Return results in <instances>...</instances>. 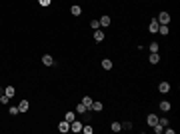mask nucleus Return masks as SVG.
I'll list each match as a JSON object with an SVG mask.
<instances>
[{
    "label": "nucleus",
    "mask_w": 180,
    "mask_h": 134,
    "mask_svg": "<svg viewBox=\"0 0 180 134\" xmlns=\"http://www.w3.org/2000/svg\"><path fill=\"white\" fill-rule=\"evenodd\" d=\"M170 30H168V24H160L158 26V34H162V36H166Z\"/></svg>",
    "instance_id": "14"
},
{
    "label": "nucleus",
    "mask_w": 180,
    "mask_h": 134,
    "mask_svg": "<svg viewBox=\"0 0 180 134\" xmlns=\"http://www.w3.org/2000/svg\"><path fill=\"white\" fill-rule=\"evenodd\" d=\"M30 108V104H28V100H20V104H18V110L20 112H26Z\"/></svg>",
    "instance_id": "12"
},
{
    "label": "nucleus",
    "mask_w": 180,
    "mask_h": 134,
    "mask_svg": "<svg viewBox=\"0 0 180 134\" xmlns=\"http://www.w3.org/2000/svg\"><path fill=\"white\" fill-rule=\"evenodd\" d=\"M160 110L168 112V110H170V102H168V100H162V102H160Z\"/></svg>",
    "instance_id": "18"
},
{
    "label": "nucleus",
    "mask_w": 180,
    "mask_h": 134,
    "mask_svg": "<svg viewBox=\"0 0 180 134\" xmlns=\"http://www.w3.org/2000/svg\"><path fill=\"white\" fill-rule=\"evenodd\" d=\"M76 112H78V114H86V112H88V108H86L82 102H78V106H76Z\"/></svg>",
    "instance_id": "17"
},
{
    "label": "nucleus",
    "mask_w": 180,
    "mask_h": 134,
    "mask_svg": "<svg viewBox=\"0 0 180 134\" xmlns=\"http://www.w3.org/2000/svg\"><path fill=\"white\" fill-rule=\"evenodd\" d=\"M104 106H102V102H96V100H92V106H90V110L92 112H100Z\"/></svg>",
    "instance_id": "8"
},
{
    "label": "nucleus",
    "mask_w": 180,
    "mask_h": 134,
    "mask_svg": "<svg viewBox=\"0 0 180 134\" xmlns=\"http://www.w3.org/2000/svg\"><path fill=\"white\" fill-rule=\"evenodd\" d=\"M158 124L160 126H168V118H158Z\"/></svg>",
    "instance_id": "27"
},
{
    "label": "nucleus",
    "mask_w": 180,
    "mask_h": 134,
    "mask_svg": "<svg viewBox=\"0 0 180 134\" xmlns=\"http://www.w3.org/2000/svg\"><path fill=\"white\" fill-rule=\"evenodd\" d=\"M8 112H10V114H12V116H16V114H20V110H18V108H16V106H12V108H10V110H8Z\"/></svg>",
    "instance_id": "26"
},
{
    "label": "nucleus",
    "mask_w": 180,
    "mask_h": 134,
    "mask_svg": "<svg viewBox=\"0 0 180 134\" xmlns=\"http://www.w3.org/2000/svg\"><path fill=\"white\" fill-rule=\"evenodd\" d=\"M64 120H66V122H72V120H76V114H74V112H66V114H64Z\"/></svg>",
    "instance_id": "19"
},
{
    "label": "nucleus",
    "mask_w": 180,
    "mask_h": 134,
    "mask_svg": "<svg viewBox=\"0 0 180 134\" xmlns=\"http://www.w3.org/2000/svg\"><path fill=\"white\" fill-rule=\"evenodd\" d=\"M110 128H112V132H120V130H122V124H120V122H112Z\"/></svg>",
    "instance_id": "20"
},
{
    "label": "nucleus",
    "mask_w": 180,
    "mask_h": 134,
    "mask_svg": "<svg viewBox=\"0 0 180 134\" xmlns=\"http://www.w3.org/2000/svg\"><path fill=\"white\" fill-rule=\"evenodd\" d=\"M4 94H6L8 98H12V96L16 94V88H14V86H6V90H4Z\"/></svg>",
    "instance_id": "16"
},
{
    "label": "nucleus",
    "mask_w": 180,
    "mask_h": 134,
    "mask_svg": "<svg viewBox=\"0 0 180 134\" xmlns=\"http://www.w3.org/2000/svg\"><path fill=\"white\" fill-rule=\"evenodd\" d=\"M158 26H160V24H158V22H156V18H154V20H150V24H148V30H150L152 34H158Z\"/></svg>",
    "instance_id": "3"
},
{
    "label": "nucleus",
    "mask_w": 180,
    "mask_h": 134,
    "mask_svg": "<svg viewBox=\"0 0 180 134\" xmlns=\"http://www.w3.org/2000/svg\"><path fill=\"white\" fill-rule=\"evenodd\" d=\"M8 100H10V98H8V96H6V94H0V102H2V104H6V102H8Z\"/></svg>",
    "instance_id": "29"
},
{
    "label": "nucleus",
    "mask_w": 180,
    "mask_h": 134,
    "mask_svg": "<svg viewBox=\"0 0 180 134\" xmlns=\"http://www.w3.org/2000/svg\"><path fill=\"white\" fill-rule=\"evenodd\" d=\"M90 26H92L94 30H98V28H100V22H98V20H92V22H90Z\"/></svg>",
    "instance_id": "25"
},
{
    "label": "nucleus",
    "mask_w": 180,
    "mask_h": 134,
    "mask_svg": "<svg viewBox=\"0 0 180 134\" xmlns=\"http://www.w3.org/2000/svg\"><path fill=\"white\" fill-rule=\"evenodd\" d=\"M146 122H148V126H154V124H158V116L156 114H148Z\"/></svg>",
    "instance_id": "9"
},
{
    "label": "nucleus",
    "mask_w": 180,
    "mask_h": 134,
    "mask_svg": "<svg viewBox=\"0 0 180 134\" xmlns=\"http://www.w3.org/2000/svg\"><path fill=\"white\" fill-rule=\"evenodd\" d=\"M158 90H160V92H162V94H166V92H168V90H170V84H168V82H166V80H162V82H160V84H158Z\"/></svg>",
    "instance_id": "6"
},
{
    "label": "nucleus",
    "mask_w": 180,
    "mask_h": 134,
    "mask_svg": "<svg viewBox=\"0 0 180 134\" xmlns=\"http://www.w3.org/2000/svg\"><path fill=\"white\" fill-rule=\"evenodd\" d=\"M98 22H100V26H104V28H106V26H110V22H112V20H110V16H100V20H98Z\"/></svg>",
    "instance_id": "10"
},
{
    "label": "nucleus",
    "mask_w": 180,
    "mask_h": 134,
    "mask_svg": "<svg viewBox=\"0 0 180 134\" xmlns=\"http://www.w3.org/2000/svg\"><path fill=\"white\" fill-rule=\"evenodd\" d=\"M102 68H104V70H112V60H110V58H104V60H102Z\"/></svg>",
    "instance_id": "15"
},
{
    "label": "nucleus",
    "mask_w": 180,
    "mask_h": 134,
    "mask_svg": "<svg viewBox=\"0 0 180 134\" xmlns=\"http://www.w3.org/2000/svg\"><path fill=\"white\" fill-rule=\"evenodd\" d=\"M122 130H132V122H124L122 124Z\"/></svg>",
    "instance_id": "28"
},
{
    "label": "nucleus",
    "mask_w": 180,
    "mask_h": 134,
    "mask_svg": "<svg viewBox=\"0 0 180 134\" xmlns=\"http://www.w3.org/2000/svg\"><path fill=\"white\" fill-rule=\"evenodd\" d=\"M38 2H40V6H50L52 0H38Z\"/></svg>",
    "instance_id": "30"
},
{
    "label": "nucleus",
    "mask_w": 180,
    "mask_h": 134,
    "mask_svg": "<svg viewBox=\"0 0 180 134\" xmlns=\"http://www.w3.org/2000/svg\"><path fill=\"white\" fill-rule=\"evenodd\" d=\"M58 130L62 134H66V132H70V122H66V120H62L60 124H58Z\"/></svg>",
    "instance_id": "2"
},
{
    "label": "nucleus",
    "mask_w": 180,
    "mask_h": 134,
    "mask_svg": "<svg viewBox=\"0 0 180 134\" xmlns=\"http://www.w3.org/2000/svg\"><path fill=\"white\" fill-rule=\"evenodd\" d=\"M148 50H150V52H158V50H160V46L156 44V42H150V46H148Z\"/></svg>",
    "instance_id": "22"
},
{
    "label": "nucleus",
    "mask_w": 180,
    "mask_h": 134,
    "mask_svg": "<svg viewBox=\"0 0 180 134\" xmlns=\"http://www.w3.org/2000/svg\"><path fill=\"white\" fill-rule=\"evenodd\" d=\"M152 128H154V132H156V134H160L162 130H164V126H160V124H154Z\"/></svg>",
    "instance_id": "24"
},
{
    "label": "nucleus",
    "mask_w": 180,
    "mask_h": 134,
    "mask_svg": "<svg viewBox=\"0 0 180 134\" xmlns=\"http://www.w3.org/2000/svg\"><path fill=\"white\" fill-rule=\"evenodd\" d=\"M70 12H72V16H80V14H82V8H80L78 4H74V6L70 8Z\"/></svg>",
    "instance_id": "13"
},
{
    "label": "nucleus",
    "mask_w": 180,
    "mask_h": 134,
    "mask_svg": "<svg viewBox=\"0 0 180 134\" xmlns=\"http://www.w3.org/2000/svg\"><path fill=\"white\" fill-rule=\"evenodd\" d=\"M82 104L90 110V106H92V98H90V96H84V98H82Z\"/></svg>",
    "instance_id": "21"
},
{
    "label": "nucleus",
    "mask_w": 180,
    "mask_h": 134,
    "mask_svg": "<svg viewBox=\"0 0 180 134\" xmlns=\"http://www.w3.org/2000/svg\"><path fill=\"white\" fill-rule=\"evenodd\" d=\"M156 22H158V24H168V22H170V14H168V12H160V14L156 16Z\"/></svg>",
    "instance_id": "1"
},
{
    "label": "nucleus",
    "mask_w": 180,
    "mask_h": 134,
    "mask_svg": "<svg viewBox=\"0 0 180 134\" xmlns=\"http://www.w3.org/2000/svg\"><path fill=\"white\" fill-rule=\"evenodd\" d=\"M82 132L84 134H92L94 132V128H92V126H82Z\"/></svg>",
    "instance_id": "23"
},
{
    "label": "nucleus",
    "mask_w": 180,
    "mask_h": 134,
    "mask_svg": "<svg viewBox=\"0 0 180 134\" xmlns=\"http://www.w3.org/2000/svg\"><path fill=\"white\" fill-rule=\"evenodd\" d=\"M42 64H46V66H54V58H52L50 54H44V56H42Z\"/></svg>",
    "instance_id": "5"
},
{
    "label": "nucleus",
    "mask_w": 180,
    "mask_h": 134,
    "mask_svg": "<svg viewBox=\"0 0 180 134\" xmlns=\"http://www.w3.org/2000/svg\"><path fill=\"white\" fill-rule=\"evenodd\" d=\"M94 40H96V42H102V40H104V32H102L100 28L94 30Z\"/></svg>",
    "instance_id": "11"
},
{
    "label": "nucleus",
    "mask_w": 180,
    "mask_h": 134,
    "mask_svg": "<svg viewBox=\"0 0 180 134\" xmlns=\"http://www.w3.org/2000/svg\"><path fill=\"white\" fill-rule=\"evenodd\" d=\"M148 60H150V64H158L160 62V54L158 52H150V58Z\"/></svg>",
    "instance_id": "7"
},
{
    "label": "nucleus",
    "mask_w": 180,
    "mask_h": 134,
    "mask_svg": "<svg viewBox=\"0 0 180 134\" xmlns=\"http://www.w3.org/2000/svg\"><path fill=\"white\" fill-rule=\"evenodd\" d=\"M70 130H72V132H80V130H82V124H80L78 120H72V122H70Z\"/></svg>",
    "instance_id": "4"
}]
</instances>
